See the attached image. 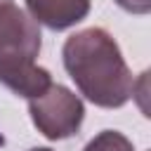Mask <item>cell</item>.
I'll list each match as a JSON object with an SVG mask.
<instances>
[{
  "instance_id": "obj_4",
  "label": "cell",
  "mask_w": 151,
  "mask_h": 151,
  "mask_svg": "<svg viewBox=\"0 0 151 151\" xmlns=\"http://www.w3.org/2000/svg\"><path fill=\"white\" fill-rule=\"evenodd\" d=\"M0 85H5L19 97L35 99L50 90L52 76L47 68L38 66L31 57L5 54L0 57Z\"/></svg>"
},
{
  "instance_id": "obj_3",
  "label": "cell",
  "mask_w": 151,
  "mask_h": 151,
  "mask_svg": "<svg viewBox=\"0 0 151 151\" xmlns=\"http://www.w3.org/2000/svg\"><path fill=\"white\" fill-rule=\"evenodd\" d=\"M38 52H40L38 24L14 0H0V57L21 54L35 59Z\"/></svg>"
},
{
  "instance_id": "obj_8",
  "label": "cell",
  "mask_w": 151,
  "mask_h": 151,
  "mask_svg": "<svg viewBox=\"0 0 151 151\" xmlns=\"http://www.w3.org/2000/svg\"><path fill=\"white\" fill-rule=\"evenodd\" d=\"M31 151H52V149H42V146H38V149H31Z\"/></svg>"
},
{
  "instance_id": "obj_7",
  "label": "cell",
  "mask_w": 151,
  "mask_h": 151,
  "mask_svg": "<svg viewBox=\"0 0 151 151\" xmlns=\"http://www.w3.org/2000/svg\"><path fill=\"white\" fill-rule=\"evenodd\" d=\"M116 2L132 14H146L151 9V0H116Z\"/></svg>"
},
{
  "instance_id": "obj_5",
  "label": "cell",
  "mask_w": 151,
  "mask_h": 151,
  "mask_svg": "<svg viewBox=\"0 0 151 151\" xmlns=\"http://www.w3.org/2000/svg\"><path fill=\"white\" fill-rule=\"evenodd\" d=\"M31 19L52 31H64L83 21L90 12V0H26Z\"/></svg>"
},
{
  "instance_id": "obj_6",
  "label": "cell",
  "mask_w": 151,
  "mask_h": 151,
  "mask_svg": "<svg viewBox=\"0 0 151 151\" xmlns=\"http://www.w3.org/2000/svg\"><path fill=\"white\" fill-rule=\"evenodd\" d=\"M83 151H134V149L125 134H120L116 130H104L94 139H90Z\"/></svg>"
},
{
  "instance_id": "obj_1",
  "label": "cell",
  "mask_w": 151,
  "mask_h": 151,
  "mask_svg": "<svg viewBox=\"0 0 151 151\" xmlns=\"http://www.w3.org/2000/svg\"><path fill=\"white\" fill-rule=\"evenodd\" d=\"M64 66L76 87L97 106L118 109L134 90V78L120 54L118 42L104 28L73 33L61 50Z\"/></svg>"
},
{
  "instance_id": "obj_2",
  "label": "cell",
  "mask_w": 151,
  "mask_h": 151,
  "mask_svg": "<svg viewBox=\"0 0 151 151\" xmlns=\"http://www.w3.org/2000/svg\"><path fill=\"white\" fill-rule=\"evenodd\" d=\"M28 111L38 132L47 139H66L76 134L85 118L80 97L64 85H50L45 94L28 99Z\"/></svg>"
}]
</instances>
